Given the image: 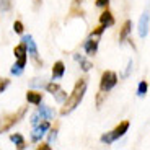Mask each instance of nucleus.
I'll return each instance as SVG.
<instances>
[{
	"instance_id": "1",
	"label": "nucleus",
	"mask_w": 150,
	"mask_h": 150,
	"mask_svg": "<svg viewBox=\"0 0 150 150\" xmlns=\"http://www.w3.org/2000/svg\"><path fill=\"white\" fill-rule=\"evenodd\" d=\"M85 93H86V80L80 79L79 82L75 83L72 93L65 98V105H64V108L60 109V116H67V114H70L77 106H80Z\"/></svg>"
},
{
	"instance_id": "2",
	"label": "nucleus",
	"mask_w": 150,
	"mask_h": 150,
	"mask_svg": "<svg viewBox=\"0 0 150 150\" xmlns=\"http://www.w3.org/2000/svg\"><path fill=\"white\" fill-rule=\"evenodd\" d=\"M129 129V121H122V122L117 126L116 129H112L111 132H106L105 135H101V142L106 144V145H111L114 140H117L119 137H122Z\"/></svg>"
},
{
	"instance_id": "3",
	"label": "nucleus",
	"mask_w": 150,
	"mask_h": 150,
	"mask_svg": "<svg viewBox=\"0 0 150 150\" xmlns=\"http://www.w3.org/2000/svg\"><path fill=\"white\" fill-rule=\"evenodd\" d=\"M116 85H117V75H116V72H112V70L103 72L101 80H100V90L105 91V93H108V91L112 90Z\"/></svg>"
},
{
	"instance_id": "4",
	"label": "nucleus",
	"mask_w": 150,
	"mask_h": 150,
	"mask_svg": "<svg viewBox=\"0 0 150 150\" xmlns=\"http://www.w3.org/2000/svg\"><path fill=\"white\" fill-rule=\"evenodd\" d=\"M13 54H15V57H16L15 65H16V67H20V69H25V65H26V60H28L26 44L21 41V44H18L15 49H13Z\"/></svg>"
},
{
	"instance_id": "5",
	"label": "nucleus",
	"mask_w": 150,
	"mask_h": 150,
	"mask_svg": "<svg viewBox=\"0 0 150 150\" xmlns=\"http://www.w3.org/2000/svg\"><path fill=\"white\" fill-rule=\"evenodd\" d=\"M47 131H49V121H42V122L36 124L33 132H31V140H33V142H39V140L46 135Z\"/></svg>"
},
{
	"instance_id": "6",
	"label": "nucleus",
	"mask_w": 150,
	"mask_h": 150,
	"mask_svg": "<svg viewBox=\"0 0 150 150\" xmlns=\"http://www.w3.org/2000/svg\"><path fill=\"white\" fill-rule=\"evenodd\" d=\"M21 41L26 44L28 54H30L34 60H38V47H36V44H34V41H33V36H31V34H26V36H23Z\"/></svg>"
},
{
	"instance_id": "7",
	"label": "nucleus",
	"mask_w": 150,
	"mask_h": 150,
	"mask_svg": "<svg viewBox=\"0 0 150 150\" xmlns=\"http://www.w3.org/2000/svg\"><path fill=\"white\" fill-rule=\"evenodd\" d=\"M139 36L140 38H147L149 36V10H145L140 16L139 21Z\"/></svg>"
},
{
	"instance_id": "8",
	"label": "nucleus",
	"mask_w": 150,
	"mask_h": 150,
	"mask_svg": "<svg viewBox=\"0 0 150 150\" xmlns=\"http://www.w3.org/2000/svg\"><path fill=\"white\" fill-rule=\"evenodd\" d=\"M85 52L88 54V56H95L98 51V38H88L85 41Z\"/></svg>"
},
{
	"instance_id": "9",
	"label": "nucleus",
	"mask_w": 150,
	"mask_h": 150,
	"mask_svg": "<svg viewBox=\"0 0 150 150\" xmlns=\"http://www.w3.org/2000/svg\"><path fill=\"white\" fill-rule=\"evenodd\" d=\"M38 116L41 117V119H44V121H49V119H52L54 117V109L52 108H49V106H44V105H41L39 108H38Z\"/></svg>"
},
{
	"instance_id": "10",
	"label": "nucleus",
	"mask_w": 150,
	"mask_h": 150,
	"mask_svg": "<svg viewBox=\"0 0 150 150\" xmlns=\"http://www.w3.org/2000/svg\"><path fill=\"white\" fill-rule=\"evenodd\" d=\"M64 72H65V65L62 60H57L52 67V80H57V79H62L64 77Z\"/></svg>"
},
{
	"instance_id": "11",
	"label": "nucleus",
	"mask_w": 150,
	"mask_h": 150,
	"mask_svg": "<svg viewBox=\"0 0 150 150\" xmlns=\"http://www.w3.org/2000/svg\"><path fill=\"white\" fill-rule=\"evenodd\" d=\"M100 23H101V26H105V28L112 26V25H114V18H112L111 11H108V10L103 11L101 16H100Z\"/></svg>"
},
{
	"instance_id": "12",
	"label": "nucleus",
	"mask_w": 150,
	"mask_h": 150,
	"mask_svg": "<svg viewBox=\"0 0 150 150\" xmlns=\"http://www.w3.org/2000/svg\"><path fill=\"white\" fill-rule=\"evenodd\" d=\"M132 31V21L131 20H127V21L122 25V28H121V33H119V42H124L126 41V38L131 34Z\"/></svg>"
},
{
	"instance_id": "13",
	"label": "nucleus",
	"mask_w": 150,
	"mask_h": 150,
	"mask_svg": "<svg viewBox=\"0 0 150 150\" xmlns=\"http://www.w3.org/2000/svg\"><path fill=\"white\" fill-rule=\"evenodd\" d=\"M26 101L31 103V105H41L42 93H38V91H28L26 93Z\"/></svg>"
},
{
	"instance_id": "14",
	"label": "nucleus",
	"mask_w": 150,
	"mask_h": 150,
	"mask_svg": "<svg viewBox=\"0 0 150 150\" xmlns=\"http://www.w3.org/2000/svg\"><path fill=\"white\" fill-rule=\"evenodd\" d=\"M74 59H75V60H77V62L80 64V67H82V70H83V72H88L91 67H93L90 60H86L85 57H83V56H80V54H75V56H74Z\"/></svg>"
},
{
	"instance_id": "15",
	"label": "nucleus",
	"mask_w": 150,
	"mask_h": 150,
	"mask_svg": "<svg viewBox=\"0 0 150 150\" xmlns=\"http://www.w3.org/2000/svg\"><path fill=\"white\" fill-rule=\"evenodd\" d=\"M10 140L15 144L16 149H20V150L26 147V144H25V139H23V135H21V134H11V135H10Z\"/></svg>"
},
{
	"instance_id": "16",
	"label": "nucleus",
	"mask_w": 150,
	"mask_h": 150,
	"mask_svg": "<svg viewBox=\"0 0 150 150\" xmlns=\"http://www.w3.org/2000/svg\"><path fill=\"white\" fill-rule=\"evenodd\" d=\"M46 83H47V79H46V77H41V79H33L30 85L33 86V88H44Z\"/></svg>"
},
{
	"instance_id": "17",
	"label": "nucleus",
	"mask_w": 150,
	"mask_h": 150,
	"mask_svg": "<svg viewBox=\"0 0 150 150\" xmlns=\"http://www.w3.org/2000/svg\"><path fill=\"white\" fill-rule=\"evenodd\" d=\"M147 91H149V83H147L145 80H142V82L139 83V88H137V95H139V96H145Z\"/></svg>"
},
{
	"instance_id": "18",
	"label": "nucleus",
	"mask_w": 150,
	"mask_h": 150,
	"mask_svg": "<svg viewBox=\"0 0 150 150\" xmlns=\"http://www.w3.org/2000/svg\"><path fill=\"white\" fill-rule=\"evenodd\" d=\"M44 88L49 91V93H52V95H54V93H56V91L60 88V86L57 85V83H54V82H47V83H46V86H44Z\"/></svg>"
},
{
	"instance_id": "19",
	"label": "nucleus",
	"mask_w": 150,
	"mask_h": 150,
	"mask_svg": "<svg viewBox=\"0 0 150 150\" xmlns=\"http://www.w3.org/2000/svg\"><path fill=\"white\" fill-rule=\"evenodd\" d=\"M54 96H56V101H57V103H62L65 98H67V93H65L64 90H60V88H59V90L54 93Z\"/></svg>"
},
{
	"instance_id": "20",
	"label": "nucleus",
	"mask_w": 150,
	"mask_h": 150,
	"mask_svg": "<svg viewBox=\"0 0 150 150\" xmlns=\"http://www.w3.org/2000/svg\"><path fill=\"white\" fill-rule=\"evenodd\" d=\"M11 8V0H0V11H8Z\"/></svg>"
},
{
	"instance_id": "21",
	"label": "nucleus",
	"mask_w": 150,
	"mask_h": 150,
	"mask_svg": "<svg viewBox=\"0 0 150 150\" xmlns=\"http://www.w3.org/2000/svg\"><path fill=\"white\" fill-rule=\"evenodd\" d=\"M8 85H10V80L8 79H0V93H4Z\"/></svg>"
},
{
	"instance_id": "22",
	"label": "nucleus",
	"mask_w": 150,
	"mask_h": 150,
	"mask_svg": "<svg viewBox=\"0 0 150 150\" xmlns=\"http://www.w3.org/2000/svg\"><path fill=\"white\" fill-rule=\"evenodd\" d=\"M106 28L105 26H100V28H96L95 31H91V34H90V38H100L103 34V31H105Z\"/></svg>"
},
{
	"instance_id": "23",
	"label": "nucleus",
	"mask_w": 150,
	"mask_h": 150,
	"mask_svg": "<svg viewBox=\"0 0 150 150\" xmlns=\"http://www.w3.org/2000/svg\"><path fill=\"white\" fill-rule=\"evenodd\" d=\"M13 30H15V33L21 34L23 33V23L21 21H15L13 23Z\"/></svg>"
},
{
	"instance_id": "24",
	"label": "nucleus",
	"mask_w": 150,
	"mask_h": 150,
	"mask_svg": "<svg viewBox=\"0 0 150 150\" xmlns=\"http://www.w3.org/2000/svg\"><path fill=\"white\" fill-rule=\"evenodd\" d=\"M39 122H41V117L38 116V112H34L33 116H31V124H33V127L36 126V124H39Z\"/></svg>"
},
{
	"instance_id": "25",
	"label": "nucleus",
	"mask_w": 150,
	"mask_h": 150,
	"mask_svg": "<svg viewBox=\"0 0 150 150\" xmlns=\"http://www.w3.org/2000/svg\"><path fill=\"white\" fill-rule=\"evenodd\" d=\"M56 139H57V131H56V129H52V131H51V134H49V144L56 142Z\"/></svg>"
},
{
	"instance_id": "26",
	"label": "nucleus",
	"mask_w": 150,
	"mask_h": 150,
	"mask_svg": "<svg viewBox=\"0 0 150 150\" xmlns=\"http://www.w3.org/2000/svg\"><path fill=\"white\" fill-rule=\"evenodd\" d=\"M109 0H96V7H108Z\"/></svg>"
},
{
	"instance_id": "27",
	"label": "nucleus",
	"mask_w": 150,
	"mask_h": 150,
	"mask_svg": "<svg viewBox=\"0 0 150 150\" xmlns=\"http://www.w3.org/2000/svg\"><path fill=\"white\" fill-rule=\"evenodd\" d=\"M38 150H51V144H41L38 147Z\"/></svg>"
},
{
	"instance_id": "28",
	"label": "nucleus",
	"mask_w": 150,
	"mask_h": 150,
	"mask_svg": "<svg viewBox=\"0 0 150 150\" xmlns=\"http://www.w3.org/2000/svg\"><path fill=\"white\" fill-rule=\"evenodd\" d=\"M132 70V60H129V64H127V70H126V74H124V77H129V74H131Z\"/></svg>"
},
{
	"instance_id": "29",
	"label": "nucleus",
	"mask_w": 150,
	"mask_h": 150,
	"mask_svg": "<svg viewBox=\"0 0 150 150\" xmlns=\"http://www.w3.org/2000/svg\"><path fill=\"white\" fill-rule=\"evenodd\" d=\"M34 2H36L38 5H39V4H41V2H42V0H34Z\"/></svg>"
}]
</instances>
